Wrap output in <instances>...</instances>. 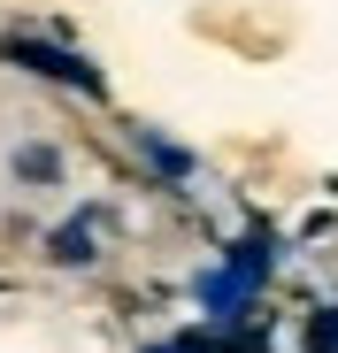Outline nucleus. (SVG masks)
<instances>
[{"instance_id": "f257e3e1", "label": "nucleus", "mask_w": 338, "mask_h": 353, "mask_svg": "<svg viewBox=\"0 0 338 353\" xmlns=\"http://www.w3.org/2000/svg\"><path fill=\"white\" fill-rule=\"evenodd\" d=\"M261 269H269V230H254V239H246L231 261H215V269L200 276V307H208V315H239V307L254 300Z\"/></svg>"}, {"instance_id": "f03ea898", "label": "nucleus", "mask_w": 338, "mask_h": 353, "mask_svg": "<svg viewBox=\"0 0 338 353\" xmlns=\"http://www.w3.org/2000/svg\"><path fill=\"white\" fill-rule=\"evenodd\" d=\"M0 62H23V70L54 77V85H77L85 100H100V70L85 62V54H70V46H46V39H0Z\"/></svg>"}, {"instance_id": "7ed1b4c3", "label": "nucleus", "mask_w": 338, "mask_h": 353, "mask_svg": "<svg viewBox=\"0 0 338 353\" xmlns=\"http://www.w3.org/2000/svg\"><path fill=\"white\" fill-rule=\"evenodd\" d=\"M139 154H146V161H154L161 176H177V185H185V176H192V154H185V146H169L161 131H139Z\"/></svg>"}, {"instance_id": "20e7f679", "label": "nucleus", "mask_w": 338, "mask_h": 353, "mask_svg": "<svg viewBox=\"0 0 338 353\" xmlns=\"http://www.w3.org/2000/svg\"><path fill=\"white\" fill-rule=\"evenodd\" d=\"M300 345H308V353H338V307H315L308 330H300Z\"/></svg>"}, {"instance_id": "39448f33", "label": "nucleus", "mask_w": 338, "mask_h": 353, "mask_svg": "<svg viewBox=\"0 0 338 353\" xmlns=\"http://www.w3.org/2000/svg\"><path fill=\"white\" fill-rule=\"evenodd\" d=\"M54 254H62V261H85V254H92V239H85V230H62V239H54Z\"/></svg>"}, {"instance_id": "423d86ee", "label": "nucleus", "mask_w": 338, "mask_h": 353, "mask_svg": "<svg viewBox=\"0 0 338 353\" xmlns=\"http://www.w3.org/2000/svg\"><path fill=\"white\" fill-rule=\"evenodd\" d=\"M154 353H215L208 338H169V345H154Z\"/></svg>"}]
</instances>
